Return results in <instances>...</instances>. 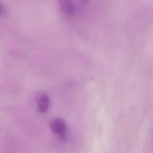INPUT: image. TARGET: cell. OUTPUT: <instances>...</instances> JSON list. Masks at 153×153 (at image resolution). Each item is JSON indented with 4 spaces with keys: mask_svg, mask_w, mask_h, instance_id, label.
<instances>
[{
    "mask_svg": "<svg viewBox=\"0 0 153 153\" xmlns=\"http://www.w3.org/2000/svg\"><path fill=\"white\" fill-rule=\"evenodd\" d=\"M51 131L58 135L61 139H65L66 136L68 126L65 121L60 118H56L51 120L50 124Z\"/></svg>",
    "mask_w": 153,
    "mask_h": 153,
    "instance_id": "obj_1",
    "label": "cell"
},
{
    "mask_svg": "<svg viewBox=\"0 0 153 153\" xmlns=\"http://www.w3.org/2000/svg\"><path fill=\"white\" fill-rule=\"evenodd\" d=\"M35 102L37 109L40 113L46 112L50 106L48 95L44 91H38L35 96Z\"/></svg>",
    "mask_w": 153,
    "mask_h": 153,
    "instance_id": "obj_2",
    "label": "cell"
},
{
    "mask_svg": "<svg viewBox=\"0 0 153 153\" xmlns=\"http://www.w3.org/2000/svg\"><path fill=\"white\" fill-rule=\"evenodd\" d=\"M62 10L67 14H71L74 13L75 6L73 0H58Z\"/></svg>",
    "mask_w": 153,
    "mask_h": 153,
    "instance_id": "obj_3",
    "label": "cell"
},
{
    "mask_svg": "<svg viewBox=\"0 0 153 153\" xmlns=\"http://www.w3.org/2000/svg\"><path fill=\"white\" fill-rule=\"evenodd\" d=\"M79 1L82 4H87L89 1V0H79Z\"/></svg>",
    "mask_w": 153,
    "mask_h": 153,
    "instance_id": "obj_4",
    "label": "cell"
},
{
    "mask_svg": "<svg viewBox=\"0 0 153 153\" xmlns=\"http://www.w3.org/2000/svg\"><path fill=\"white\" fill-rule=\"evenodd\" d=\"M1 11V5H0V11Z\"/></svg>",
    "mask_w": 153,
    "mask_h": 153,
    "instance_id": "obj_5",
    "label": "cell"
}]
</instances>
